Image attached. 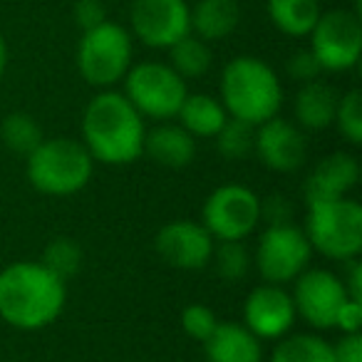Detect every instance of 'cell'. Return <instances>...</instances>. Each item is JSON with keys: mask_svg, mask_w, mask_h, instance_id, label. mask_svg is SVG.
<instances>
[{"mask_svg": "<svg viewBox=\"0 0 362 362\" xmlns=\"http://www.w3.org/2000/svg\"><path fill=\"white\" fill-rule=\"evenodd\" d=\"M67 286L40 261H16L0 271V317L16 330L35 332L65 310Z\"/></svg>", "mask_w": 362, "mask_h": 362, "instance_id": "6da1fadb", "label": "cell"}, {"mask_svg": "<svg viewBox=\"0 0 362 362\" xmlns=\"http://www.w3.org/2000/svg\"><path fill=\"white\" fill-rule=\"evenodd\" d=\"M144 117L124 92L102 90L82 112V144L92 159L107 166H124L144 154Z\"/></svg>", "mask_w": 362, "mask_h": 362, "instance_id": "7a4b0ae2", "label": "cell"}, {"mask_svg": "<svg viewBox=\"0 0 362 362\" xmlns=\"http://www.w3.org/2000/svg\"><path fill=\"white\" fill-rule=\"evenodd\" d=\"M221 105L228 117L258 127L283 107V85L268 62L253 55L233 57L221 72Z\"/></svg>", "mask_w": 362, "mask_h": 362, "instance_id": "3957f363", "label": "cell"}, {"mask_svg": "<svg viewBox=\"0 0 362 362\" xmlns=\"http://www.w3.org/2000/svg\"><path fill=\"white\" fill-rule=\"evenodd\" d=\"M28 159V181L45 197H75L90 184L95 159L80 139L52 136L42 139Z\"/></svg>", "mask_w": 362, "mask_h": 362, "instance_id": "277c9868", "label": "cell"}, {"mask_svg": "<svg viewBox=\"0 0 362 362\" xmlns=\"http://www.w3.org/2000/svg\"><path fill=\"white\" fill-rule=\"evenodd\" d=\"M305 233L313 251L345 263L362 253V206L350 197L305 204Z\"/></svg>", "mask_w": 362, "mask_h": 362, "instance_id": "5b68a950", "label": "cell"}, {"mask_svg": "<svg viewBox=\"0 0 362 362\" xmlns=\"http://www.w3.org/2000/svg\"><path fill=\"white\" fill-rule=\"evenodd\" d=\"M132 35L119 23L105 21L102 25L85 30L77 42V72L92 87L110 90L124 80L132 67Z\"/></svg>", "mask_w": 362, "mask_h": 362, "instance_id": "8992f818", "label": "cell"}, {"mask_svg": "<svg viewBox=\"0 0 362 362\" xmlns=\"http://www.w3.org/2000/svg\"><path fill=\"white\" fill-rule=\"evenodd\" d=\"M124 97L144 119H176L181 102L187 100V80L164 62H139L124 75Z\"/></svg>", "mask_w": 362, "mask_h": 362, "instance_id": "52a82bcc", "label": "cell"}, {"mask_svg": "<svg viewBox=\"0 0 362 362\" xmlns=\"http://www.w3.org/2000/svg\"><path fill=\"white\" fill-rule=\"evenodd\" d=\"M202 223L214 241H246L261 226V197L246 184H221L204 202Z\"/></svg>", "mask_w": 362, "mask_h": 362, "instance_id": "ba28073f", "label": "cell"}, {"mask_svg": "<svg viewBox=\"0 0 362 362\" xmlns=\"http://www.w3.org/2000/svg\"><path fill=\"white\" fill-rule=\"evenodd\" d=\"M251 256L263 283L286 286L310 266L313 248L303 228H298L296 223H281L263 228Z\"/></svg>", "mask_w": 362, "mask_h": 362, "instance_id": "9c48e42d", "label": "cell"}, {"mask_svg": "<svg viewBox=\"0 0 362 362\" xmlns=\"http://www.w3.org/2000/svg\"><path fill=\"white\" fill-rule=\"evenodd\" d=\"M308 37L322 72H347L360 62L362 21L355 11L320 13Z\"/></svg>", "mask_w": 362, "mask_h": 362, "instance_id": "30bf717a", "label": "cell"}, {"mask_svg": "<svg viewBox=\"0 0 362 362\" xmlns=\"http://www.w3.org/2000/svg\"><path fill=\"white\" fill-rule=\"evenodd\" d=\"M129 25L146 47L169 50L192 33V8L187 0H132Z\"/></svg>", "mask_w": 362, "mask_h": 362, "instance_id": "8fae6325", "label": "cell"}, {"mask_svg": "<svg viewBox=\"0 0 362 362\" xmlns=\"http://www.w3.org/2000/svg\"><path fill=\"white\" fill-rule=\"evenodd\" d=\"M291 296L298 317H303L315 330H330L335 325V317L340 313V308L350 298L345 286H342L340 276H335L327 268H310V266L293 281Z\"/></svg>", "mask_w": 362, "mask_h": 362, "instance_id": "7c38bea8", "label": "cell"}, {"mask_svg": "<svg viewBox=\"0 0 362 362\" xmlns=\"http://www.w3.org/2000/svg\"><path fill=\"white\" fill-rule=\"evenodd\" d=\"M214 236L202 221L176 218L156 231L154 248L166 266L176 271H202L211 261Z\"/></svg>", "mask_w": 362, "mask_h": 362, "instance_id": "4fadbf2b", "label": "cell"}, {"mask_svg": "<svg viewBox=\"0 0 362 362\" xmlns=\"http://www.w3.org/2000/svg\"><path fill=\"white\" fill-rule=\"evenodd\" d=\"M298 320L293 296L283 286L263 283L246 296L243 303V325L258 340H281L293 330Z\"/></svg>", "mask_w": 362, "mask_h": 362, "instance_id": "5bb4252c", "label": "cell"}, {"mask_svg": "<svg viewBox=\"0 0 362 362\" xmlns=\"http://www.w3.org/2000/svg\"><path fill=\"white\" fill-rule=\"evenodd\" d=\"M253 154L263 161L271 171L278 174H293L305 164L308 156V139L305 132L291 119L271 117L256 127V139H253Z\"/></svg>", "mask_w": 362, "mask_h": 362, "instance_id": "9a60e30c", "label": "cell"}, {"mask_svg": "<svg viewBox=\"0 0 362 362\" xmlns=\"http://www.w3.org/2000/svg\"><path fill=\"white\" fill-rule=\"evenodd\" d=\"M357 184H360V161L347 151H332L310 169L303 197L305 204L350 197Z\"/></svg>", "mask_w": 362, "mask_h": 362, "instance_id": "2e32d148", "label": "cell"}, {"mask_svg": "<svg viewBox=\"0 0 362 362\" xmlns=\"http://www.w3.org/2000/svg\"><path fill=\"white\" fill-rule=\"evenodd\" d=\"M144 154L166 169H187L197 156V139L179 122H159L144 134Z\"/></svg>", "mask_w": 362, "mask_h": 362, "instance_id": "e0dca14e", "label": "cell"}, {"mask_svg": "<svg viewBox=\"0 0 362 362\" xmlns=\"http://www.w3.org/2000/svg\"><path fill=\"white\" fill-rule=\"evenodd\" d=\"M261 342L243 322L218 320L216 330L204 342V352L209 362H263Z\"/></svg>", "mask_w": 362, "mask_h": 362, "instance_id": "ac0fdd59", "label": "cell"}, {"mask_svg": "<svg viewBox=\"0 0 362 362\" xmlns=\"http://www.w3.org/2000/svg\"><path fill=\"white\" fill-rule=\"evenodd\" d=\"M337 100H340V95L335 92V87L322 82L320 77L300 85V90L296 92V100H293L296 124L303 132H322L332 127Z\"/></svg>", "mask_w": 362, "mask_h": 362, "instance_id": "d6986e66", "label": "cell"}, {"mask_svg": "<svg viewBox=\"0 0 362 362\" xmlns=\"http://www.w3.org/2000/svg\"><path fill=\"white\" fill-rule=\"evenodd\" d=\"M241 23L238 0H199L192 8V33L204 42L233 35Z\"/></svg>", "mask_w": 362, "mask_h": 362, "instance_id": "ffe728a7", "label": "cell"}, {"mask_svg": "<svg viewBox=\"0 0 362 362\" xmlns=\"http://www.w3.org/2000/svg\"><path fill=\"white\" fill-rule=\"evenodd\" d=\"M176 119L194 139L197 136L199 139H214L216 132L223 127V122L228 119V112L218 97L197 92V95H187V100L181 102Z\"/></svg>", "mask_w": 362, "mask_h": 362, "instance_id": "44dd1931", "label": "cell"}, {"mask_svg": "<svg viewBox=\"0 0 362 362\" xmlns=\"http://www.w3.org/2000/svg\"><path fill=\"white\" fill-rule=\"evenodd\" d=\"M317 0H268V18L273 28L288 37H308L320 18Z\"/></svg>", "mask_w": 362, "mask_h": 362, "instance_id": "7402d4cb", "label": "cell"}, {"mask_svg": "<svg viewBox=\"0 0 362 362\" xmlns=\"http://www.w3.org/2000/svg\"><path fill=\"white\" fill-rule=\"evenodd\" d=\"M271 362H335L332 342L315 332H288L271 352Z\"/></svg>", "mask_w": 362, "mask_h": 362, "instance_id": "603a6c76", "label": "cell"}, {"mask_svg": "<svg viewBox=\"0 0 362 362\" xmlns=\"http://www.w3.org/2000/svg\"><path fill=\"white\" fill-rule=\"evenodd\" d=\"M211 47L209 42H204L202 37H197L194 33L184 35L181 40H176L169 47V65L184 80H199L211 70Z\"/></svg>", "mask_w": 362, "mask_h": 362, "instance_id": "cb8c5ba5", "label": "cell"}, {"mask_svg": "<svg viewBox=\"0 0 362 362\" xmlns=\"http://www.w3.org/2000/svg\"><path fill=\"white\" fill-rule=\"evenodd\" d=\"M45 139L40 122L25 112H11L0 122V141L8 151L18 156H30L37 149V144Z\"/></svg>", "mask_w": 362, "mask_h": 362, "instance_id": "d4e9b609", "label": "cell"}, {"mask_svg": "<svg viewBox=\"0 0 362 362\" xmlns=\"http://www.w3.org/2000/svg\"><path fill=\"white\" fill-rule=\"evenodd\" d=\"M218 278L228 283L243 281L253 266V256L243 241H216L211 251V261Z\"/></svg>", "mask_w": 362, "mask_h": 362, "instance_id": "484cf974", "label": "cell"}, {"mask_svg": "<svg viewBox=\"0 0 362 362\" xmlns=\"http://www.w3.org/2000/svg\"><path fill=\"white\" fill-rule=\"evenodd\" d=\"M82 258H85V253H82V246L75 238L57 236L45 246L40 263L47 271H52L57 278H62V281L67 283L72 276H77V271L82 268Z\"/></svg>", "mask_w": 362, "mask_h": 362, "instance_id": "4316f807", "label": "cell"}, {"mask_svg": "<svg viewBox=\"0 0 362 362\" xmlns=\"http://www.w3.org/2000/svg\"><path fill=\"white\" fill-rule=\"evenodd\" d=\"M253 139H256V127L243 119H236V117H228L214 136V144H216V151L223 159L236 161L253 154Z\"/></svg>", "mask_w": 362, "mask_h": 362, "instance_id": "83f0119b", "label": "cell"}, {"mask_svg": "<svg viewBox=\"0 0 362 362\" xmlns=\"http://www.w3.org/2000/svg\"><path fill=\"white\" fill-rule=\"evenodd\" d=\"M332 127H337V132H340L350 144H355V146L362 144V95H360V90H347L345 95H340Z\"/></svg>", "mask_w": 362, "mask_h": 362, "instance_id": "f1b7e54d", "label": "cell"}, {"mask_svg": "<svg viewBox=\"0 0 362 362\" xmlns=\"http://www.w3.org/2000/svg\"><path fill=\"white\" fill-rule=\"evenodd\" d=\"M216 325H218L216 313L209 305H204V303H192V305H187L181 310V327H184V332L192 340L202 342V345L211 337Z\"/></svg>", "mask_w": 362, "mask_h": 362, "instance_id": "f546056e", "label": "cell"}, {"mask_svg": "<svg viewBox=\"0 0 362 362\" xmlns=\"http://www.w3.org/2000/svg\"><path fill=\"white\" fill-rule=\"evenodd\" d=\"M286 70H288V75H291V80L300 82V85L317 80V77L322 75L320 62L315 60V55L310 52V47H308V50L293 52L291 60H288V65H286Z\"/></svg>", "mask_w": 362, "mask_h": 362, "instance_id": "4dcf8cb0", "label": "cell"}, {"mask_svg": "<svg viewBox=\"0 0 362 362\" xmlns=\"http://www.w3.org/2000/svg\"><path fill=\"white\" fill-rule=\"evenodd\" d=\"M261 221H266V226L293 223V202L283 194H271L261 199Z\"/></svg>", "mask_w": 362, "mask_h": 362, "instance_id": "1f68e13d", "label": "cell"}, {"mask_svg": "<svg viewBox=\"0 0 362 362\" xmlns=\"http://www.w3.org/2000/svg\"><path fill=\"white\" fill-rule=\"evenodd\" d=\"M72 18H75V25L85 33L107 21V8L102 0H77L72 8Z\"/></svg>", "mask_w": 362, "mask_h": 362, "instance_id": "d6a6232c", "label": "cell"}, {"mask_svg": "<svg viewBox=\"0 0 362 362\" xmlns=\"http://www.w3.org/2000/svg\"><path fill=\"white\" fill-rule=\"evenodd\" d=\"M337 330L345 335V332H360L362 327V300H355V298H347L345 305L340 308L335 317V325Z\"/></svg>", "mask_w": 362, "mask_h": 362, "instance_id": "836d02e7", "label": "cell"}, {"mask_svg": "<svg viewBox=\"0 0 362 362\" xmlns=\"http://www.w3.org/2000/svg\"><path fill=\"white\" fill-rule=\"evenodd\" d=\"M335 362H362V335L345 332L337 342H332Z\"/></svg>", "mask_w": 362, "mask_h": 362, "instance_id": "e575fe53", "label": "cell"}, {"mask_svg": "<svg viewBox=\"0 0 362 362\" xmlns=\"http://www.w3.org/2000/svg\"><path fill=\"white\" fill-rule=\"evenodd\" d=\"M342 286H345L347 296L362 300V263L360 258L345 261V276H342Z\"/></svg>", "mask_w": 362, "mask_h": 362, "instance_id": "d590c367", "label": "cell"}, {"mask_svg": "<svg viewBox=\"0 0 362 362\" xmlns=\"http://www.w3.org/2000/svg\"><path fill=\"white\" fill-rule=\"evenodd\" d=\"M6 67H8V45H6V37L0 35V80L6 75Z\"/></svg>", "mask_w": 362, "mask_h": 362, "instance_id": "8d00e7d4", "label": "cell"}]
</instances>
